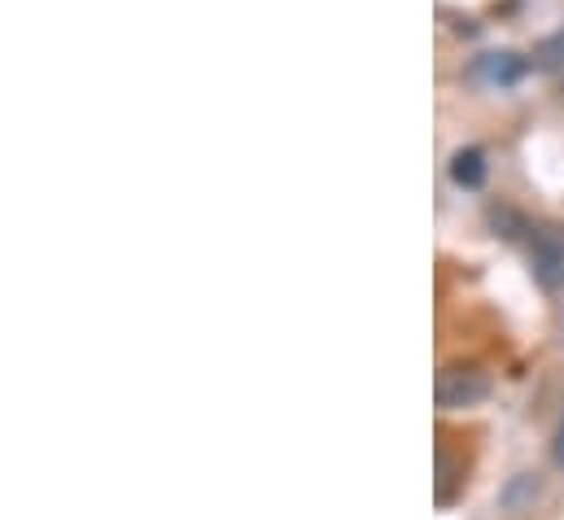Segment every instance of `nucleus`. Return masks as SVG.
Segmentation results:
<instances>
[{"label": "nucleus", "mask_w": 564, "mask_h": 520, "mask_svg": "<svg viewBox=\"0 0 564 520\" xmlns=\"http://www.w3.org/2000/svg\"><path fill=\"white\" fill-rule=\"evenodd\" d=\"M525 57H517V53H486V57H477V66H473V79H481V84H490V88H512V84H521L525 79Z\"/></svg>", "instance_id": "nucleus-3"}, {"label": "nucleus", "mask_w": 564, "mask_h": 520, "mask_svg": "<svg viewBox=\"0 0 564 520\" xmlns=\"http://www.w3.org/2000/svg\"><path fill=\"white\" fill-rule=\"evenodd\" d=\"M530 267H534V280L547 289V293H561L564 289V232L552 224H539L530 228Z\"/></svg>", "instance_id": "nucleus-1"}, {"label": "nucleus", "mask_w": 564, "mask_h": 520, "mask_svg": "<svg viewBox=\"0 0 564 520\" xmlns=\"http://www.w3.org/2000/svg\"><path fill=\"white\" fill-rule=\"evenodd\" d=\"M437 407L442 411H459V407H477L481 398H490V377L481 372V368H464V364H455V368H442L437 372Z\"/></svg>", "instance_id": "nucleus-2"}, {"label": "nucleus", "mask_w": 564, "mask_h": 520, "mask_svg": "<svg viewBox=\"0 0 564 520\" xmlns=\"http://www.w3.org/2000/svg\"><path fill=\"white\" fill-rule=\"evenodd\" d=\"M451 180L459 188H481L486 184V153L481 149H459L451 158Z\"/></svg>", "instance_id": "nucleus-5"}, {"label": "nucleus", "mask_w": 564, "mask_h": 520, "mask_svg": "<svg viewBox=\"0 0 564 520\" xmlns=\"http://www.w3.org/2000/svg\"><path fill=\"white\" fill-rule=\"evenodd\" d=\"M464 490V464L455 459L451 446H437V508H451Z\"/></svg>", "instance_id": "nucleus-4"}, {"label": "nucleus", "mask_w": 564, "mask_h": 520, "mask_svg": "<svg viewBox=\"0 0 564 520\" xmlns=\"http://www.w3.org/2000/svg\"><path fill=\"white\" fill-rule=\"evenodd\" d=\"M556 464L564 468V415H561V433H556Z\"/></svg>", "instance_id": "nucleus-6"}]
</instances>
